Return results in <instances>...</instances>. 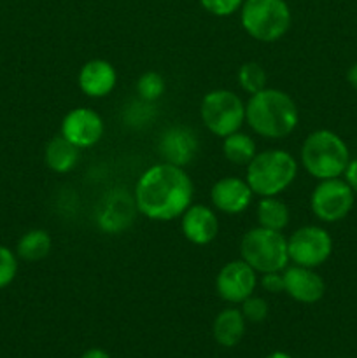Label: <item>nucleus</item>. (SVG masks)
<instances>
[{"label":"nucleus","instance_id":"obj_1","mask_svg":"<svg viewBox=\"0 0 357 358\" xmlns=\"http://www.w3.org/2000/svg\"><path fill=\"white\" fill-rule=\"evenodd\" d=\"M192 203V182L184 168L170 163L154 164L140 175L135 205L150 220H174Z\"/></svg>","mask_w":357,"mask_h":358},{"label":"nucleus","instance_id":"obj_2","mask_svg":"<svg viewBox=\"0 0 357 358\" xmlns=\"http://www.w3.org/2000/svg\"><path fill=\"white\" fill-rule=\"evenodd\" d=\"M245 121L258 135L280 140L296 129L300 114L289 94L280 90L265 87L248 98L245 105Z\"/></svg>","mask_w":357,"mask_h":358},{"label":"nucleus","instance_id":"obj_3","mask_svg":"<svg viewBox=\"0 0 357 358\" xmlns=\"http://www.w3.org/2000/svg\"><path fill=\"white\" fill-rule=\"evenodd\" d=\"M350 161L346 143L331 129H317L304 138L301 163L317 180L342 177Z\"/></svg>","mask_w":357,"mask_h":358},{"label":"nucleus","instance_id":"obj_4","mask_svg":"<svg viewBox=\"0 0 357 358\" xmlns=\"http://www.w3.org/2000/svg\"><path fill=\"white\" fill-rule=\"evenodd\" d=\"M298 163L287 150L270 149L255 154L247 164V180L252 192L261 198L279 196L294 182Z\"/></svg>","mask_w":357,"mask_h":358},{"label":"nucleus","instance_id":"obj_5","mask_svg":"<svg viewBox=\"0 0 357 358\" xmlns=\"http://www.w3.org/2000/svg\"><path fill=\"white\" fill-rule=\"evenodd\" d=\"M290 9L286 0H244L240 21L244 30L259 42H276L289 31Z\"/></svg>","mask_w":357,"mask_h":358},{"label":"nucleus","instance_id":"obj_6","mask_svg":"<svg viewBox=\"0 0 357 358\" xmlns=\"http://www.w3.org/2000/svg\"><path fill=\"white\" fill-rule=\"evenodd\" d=\"M240 254L241 259L259 273L282 271L289 262L287 240L282 231L266 229L261 226L244 234L240 241Z\"/></svg>","mask_w":357,"mask_h":358},{"label":"nucleus","instance_id":"obj_7","mask_svg":"<svg viewBox=\"0 0 357 358\" xmlns=\"http://www.w3.org/2000/svg\"><path fill=\"white\" fill-rule=\"evenodd\" d=\"M200 115L212 135L224 136L238 131L245 122V105L230 90H214L203 96Z\"/></svg>","mask_w":357,"mask_h":358},{"label":"nucleus","instance_id":"obj_8","mask_svg":"<svg viewBox=\"0 0 357 358\" xmlns=\"http://www.w3.org/2000/svg\"><path fill=\"white\" fill-rule=\"evenodd\" d=\"M356 192L342 178L318 180L310 198L314 215L322 222H338L343 220L354 208Z\"/></svg>","mask_w":357,"mask_h":358},{"label":"nucleus","instance_id":"obj_9","mask_svg":"<svg viewBox=\"0 0 357 358\" xmlns=\"http://www.w3.org/2000/svg\"><path fill=\"white\" fill-rule=\"evenodd\" d=\"M287 252H289V261L296 266L315 269L331 257L332 238L324 227H300L287 240Z\"/></svg>","mask_w":357,"mask_h":358},{"label":"nucleus","instance_id":"obj_10","mask_svg":"<svg viewBox=\"0 0 357 358\" xmlns=\"http://www.w3.org/2000/svg\"><path fill=\"white\" fill-rule=\"evenodd\" d=\"M255 271L244 261H231L219 271L216 278V290L226 303H244L255 289Z\"/></svg>","mask_w":357,"mask_h":358},{"label":"nucleus","instance_id":"obj_11","mask_svg":"<svg viewBox=\"0 0 357 358\" xmlns=\"http://www.w3.org/2000/svg\"><path fill=\"white\" fill-rule=\"evenodd\" d=\"M59 135L79 149H88L100 142L102 135H104V121L91 108H72L63 117Z\"/></svg>","mask_w":357,"mask_h":358},{"label":"nucleus","instance_id":"obj_12","mask_svg":"<svg viewBox=\"0 0 357 358\" xmlns=\"http://www.w3.org/2000/svg\"><path fill=\"white\" fill-rule=\"evenodd\" d=\"M158 150L164 163L184 168L195 159L196 150H198V138H196L195 131L186 126H172L161 135L160 142H158Z\"/></svg>","mask_w":357,"mask_h":358},{"label":"nucleus","instance_id":"obj_13","mask_svg":"<svg viewBox=\"0 0 357 358\" xmlns=\"http://www.w3.org/2000/svg\"><path fill=\"white\" fill-rule=\"evenodd\" d=\"M284 292L294 301L303 304H314L326 294V283L314 269L303 266H290L284 271Z\"/></svg>","mask_w":357,"mask_h":358},{"label":"nucleus","instance_id":"obj_14","mask_svg":"<svg viewBox=\"0 0 357 358\" xmlns=\"http://www.w3.org/2000/svg\"><path fill=\"white\" fill-rule=\"evenodd\" d=\"M252 189L247 180L238 177H224L212 185L210 199L217 210L227 215H237L245 212L252 201Z\"/></svg>","mask_w":357,"mask_h":358},{"label":"nucleus","instance_id":"obj_15","mask_svg":"<svg viewBox=\"0 0 357 358\" xmlns=\"http://www.w3.org/2000/svg\"><path fill=\"white\" fill-rule=\"evenodd\" d=\"M181 217L182 234L192 245H209L219 234V219L209 206L191 205Z\"/></svg>","mask_w":357,"mask_h":358},{"label":"nucleus","instance_id":"obj_16","mask_svg":"<svg viewBox=\"0 0 357 358\" xmlns=\"http://www.w3.org/2000/svg\"><path fill=\"white\" fill-rule=\"evenodd\" d=\"M115 83H118L115 69L105 59H91L79 72L80 91L90 98L107 96L114 90Z\"/></svg>","mask_w":357,"mask_h":358},{"label":"nucleus","instance_id":"obj_17","mask_svg":"<svg viewBox=\"0 0 357 358\" xmlns=\"http://www.w3.org/2000/svg\"><path fill=\"white\" fill-rule=\"evenodd\" d=\"M133 208H136L135 199L132 201L126 194H112L98 212V224L107 233H119L132 224Z\"/></svg>","mask_w":357,"mask_h":358},{"label":"nucleus","instance_id":"obj_18","mask_svg":"<svg viewBox=\"0 0 357 358\" xmlns=\"http://www.w3.org/2000/svg\"><path fill=\"white\" fill-rule=\"evenodd\" d=\"M46 164L55 173H69L77 166L80 159V149L63 138L62 135L52 136L46 145Z\"/></svg>","mask_w":357,"mask_h":358},{"label":"nucleus","instance_id":"obj_19","mask_svg":"<svg viewBox=\"0 0 357 358\" xmlns=\"http://www.w3.org/2000/svg\"><path fill=\"white\" fill-rule=\"evenodd\" d=\"M245 334V318L234 308L220 311L214 322V338L220 346H237Z\"/></svg>","mask_w":357,"mask_h":358},{"label":"nucleus","instance_id":"obj_20","mask_svg":"<svg viewBox=\"0 0 357 358\" xmlns=\"http://www.w3.org/2000/svg\"><path fill=\"white\" fill-rule=\"evenodd\" d=\"M258 222L261 227L273 231L286 229L289 224L290 212L286 203L276 196H266L258 203Z\"/></svg>","mask_w":357,"mask_h":358},{"label":"nucleus","instance_id":"obj_21","mask_svg":"<svg viewBox=\"0 0 357 358\" xmlns=\"http://www.w3.org/2000/svg\"><path fill=\"white\" fill-rule=\"evenodd\" d=\"M52 240L48 231L44 229H31L24 233L18 241V257L28 262H37L41 259L48 257L51 252Z\"/></svg>","mask_w":357,"mask_h":358},{"label":"nucleus","instance_id":"obj_22","mask_svg":"<svg viewBox=\"0 0 357 358\" xmlns=\"http://www.w3.org/2000/svg\"><path fill=\"white\" fill-rule=\"evenodd\" d=\"M223 152L224 157L230 163L237 164V166H247L254 159L255 154H258L255 152L254 140L240 131H234L231 135L224 136Z\"/></svg>","mask_w":357,"mask_h":358},{"label":"nucleus","instance_id":"obj_23","mask_svg":"<svg viewBox=\"0 0 357 358\" xmlns=\"http://www.w3.org/2000/svg\"><path fill=\"white\" fill-rule=\"evenodd\" d=\"M238 83L248 94H255L266 87V72L259 63L247 62L238 70Z\"/></svg>","mask_w":357,"mask_h":358},{"label":"nucleus","instance_id":"obj_24","mask_svg":"<svg viewBox=\"0 0 357 358\" xmlns=\"http://www.w3.org/2000/svg\"><path fill=\"white\" fill-rule=\"evenodd\" d=\"M136 93H139L140 100L144 101H156L164 93V79L161 73L158 72H146L140 76L139 83H136Z\"/></svg>","mask_w":357,"mask_h":358},{"label":"nucleus","instance_id":"obj_25","mask_svg":"<svg viewBox=\"0 0 357 358\" xmlns=\"http://www.w3.org/2000/svg\"><path fill=\"white\" fill-rule=\"evenodd\" d=\"M18 273V259L10 248L0 245V290L13 283Z\"/></svg>","mask_w":357,"mask_h":358},{"label":"nucleus","instance_id":"obj_26","mask_svg":"<svg viewBox=\"0 0 357 358\" xmlns=\"http://www.w3.org/2000/svg\"><path fill=\"white\" fill-rule=\"evenodd\" d=\"M241 315H244L245 320L258 324L268 317V304L261 297L251 296L241 303Z\"/></svg>","mask_w":357,"mask_h":358},{"label":"nucleus","instance_id":"obj_27","mask_svg":"<svg viewBox=\"0 0 357 358\" xmlns=\"http://www.w3.org/2000/svg\"><path fill=\"white\" fill-rule=\"evenodd\" d=\"M200 3L212 16L226 17L237 13L241 3H244V0H200Z\"/></svg>","mask_w":357,"mask_h":358},{"label":"nucleus","instance_id":"obj_28","mask_svg":"<svg viewBox=\"0 0 357 358\" xmlns=\"http://www.w3.org/2000/svg\"><path fill=\"white\" fill-rule=\"evenodd\" d=\"M261 287L270 294L284 292V290H286V285H284V275H280V271L262 273Z\"/></svg>","mask_w":357,"mask_h":358},{"label":"nucleus","instance_id":"obj_29","mask_svg":"<svg viewBox=\"0 0 357 358\" xmlns=\"http://www.w3.org/2000/svg\"><path fill=\"white\" fill-rule=\"evenodd\" d=\"M343 177H345V182L350 185V189L357 194V157L349 161L345 171H343Z\"/></svg>","mask_w":357,"mask_h":358},{"label":"nucleus","instance_id":"obj_30","mask_svg":"<svg viewBox=\"0 0 357 358\" xmlns=\"http://www.w3.org/2000/svg\"><path fill=\"white\" fill-rule=\"evenodd\" d=\"M346 80H349L350 86L357 91V63H354L349 69V72H346Z\"/></svg>","mask_w":357,"mask_h":358},{"label":"nucleus","instance_id":"obj_31","mask_svg":"<svg viewBox=\"0 0 357 358\" xmlns=\"http://www.w3.org/2000/svg\"><path fill=\"white\" fill-rule=\"evenodd\" d=\"M80 358H111V357H108V353L104 352V350L91 348V350H88V352L84 353Z\"/></svg>","mask_w":357,"mask_h":358},{"label":"nucleus","instance_id":"obj_32","mask_svg":"<svg viewBox=\"0 0 357 358\" xmlns=\"http://www.w3.org/2000/svg\"><path fill=\"white\" fill-rule=\"evenodd\" d=\"M266 358H290L289 355H287V353H282V352H275V353H272V355H268Z\"/></svg>","mask_w":357,"mask_h":358}]
</instances>
